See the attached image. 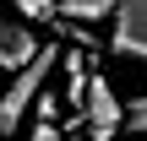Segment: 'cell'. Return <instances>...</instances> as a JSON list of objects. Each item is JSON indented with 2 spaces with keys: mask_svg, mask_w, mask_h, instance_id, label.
I'll use <instances>...</instances> for the list:
<instances>
[{
  "mask_svg": "<svg viewBox=\"0 0 147 141\" xmlns=\"http://www.w3.org/2000/svg\"><path fill=\"white\" fill-rule=\"evenodd\" d=\"M55 16H60V22H71V27H87V22L115 16V0H60V5H55Z\"/></svg>",
  "mask_w": 147,
  "mask_h": 141,
  "instance_id": "5b68a950",
  "label": "cell"
},
{
  "mask_svg": "<svg viewBox=\"0 0 147 141\" xmlns=\"http://www.w3.org/2000/svg\"><path fill=\"white\" fill-rule=\"evenodd\" d=\"M120 130H136V136H147V92L125 103V125H120Z\"/></svg>",
  "mask_w": 147,
  "mask_h": 141,
  "instance_id": "8992f818",
  "label": "cell"
},
{
  "mask_svg": "<svg viewBox=\"0 0 147 141\" xmlns=\"http://www.w3.org/2000/svg\"><path fill=\"white\" fill-rule=\"evenodd\" d=\"M60 43H44L16 76H5V92H0V130H16L27 120V109H38V98L49 92V76L60 71Z\"/></svg>",
  "mask_w": 147,
  "mask_h": 141,
  "instance_id": "6da1fadb",
  "label": "cell"
},
{
  "mask_svg": "<svg viewBox=\"0 0 147 141\" xmlns=\"http://www.w3.org/2000/svg\"><path fill=\"white\" fill-rule=\"evenodd\" d=\"M27 141H60V130H55V125H33V130H27Z\"/></svg>",
  "mask_w": 147,
  "mask_h": 141,
  "instance_id": "ba28073f",
  "label": "cell"
},
{
  "mask_svg": "<svg viewBox=\"0 0 147 141\" xmlns=\"http://www.w3.org/2000/svg\"><path fill=\"white\" fill-rule=\"evenodd\" d=\"M82 114H87V136L93 141H115V130L125 125V103L115 98V82L109 76H87V103H82Z\"/></svg>",
  "mask_w": 147,
  "mask_h": 141,
  "instance_id": "3957f363",
  "label": "cell"
},
{
  "mask_svg": "<svg viewBox=\"0 0 147 141\" xmlns=\"http://www.w3.org/2000/svg\"><path fill=\"white\" fill-rule=\"evenodd\" d=\"M55 109H60V92L49 87V92L38 98V125H55Z\"/></svg>",
  "mask_w": 147,
  "mask_h": 141,
  "instance_id": "52a82bcc",
  "label": "cell"
},
{
  "mask_svg": "<svg viewBox=\"0 0 147 141\" xmlns=\"http://www.w3.org/2000/svg\"><path fill=\"white\" fill-rule=\"evenodd\" d=\"M0 49H5V54L16 60V71H22V65H27V60L44 49V43L33 38V27H27V22H11V16H0Z\"/></svg>",
  "mask_w": 147,
  "mask_h": 141,
  "instance_id": "277c9868",
  "label": "cell"
},
{
  "mask_svg": "<svg viewBox=\"0 0 147 141\" xmlns=\"http://www.w3.org/2000/svg\"><path fill=\"white\" fill-rule=\"evenodd\" d=\"M0 76H16V60H11L5 49H0Z\"/></svg>",
  "mask_w": 147,
  "mask_h": 141,
  "instance_id": "9c48e42d",
  "label": "cell"
},
{
  "mask_svg": "<svg viewBox=\"0 0 147 141\" xmlns=\"http://www.w3.org/2000/svg\"><path fill=\"white\" fill-rule=\"evenodd\" d=\"M115 60L147 65V0H115V33L104 43Z\"/></svg>",
  "mask_w": 147,
  "mask_h": 141,
  "instance_id": "7a4b0ae2",
  "label": "cell"
},
{
  "mask_svg": "<svg viewBox=\"0 0 147 141\" xmlns=\"http://www.w3.org/2000/svg\"><path fill=\"white\" fill-rule=\"evenodd\" d=\"M65 141H82V136H76V130H71V136H65Z\"/></svg>",
  "mask_w": 147,
  "mask_h": 141,
  "instance_id": "30bf717a",
  "label": "cell"
},
{
  "mask_svg": "<svg viewBox=\"0 0 147 141\" xmlns=\"http://www.w3.org/2000/svg\"><path fill=\"white\" fill-rule=\"evenodd\" d=\"M0 92H5V82H0Z\"/></svg>",
  "mask_w": 147,
  "mask_h": 141,
  "instance_id": "8fae6325",
  "label": "cell"
}]
</instances>
